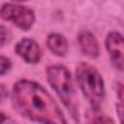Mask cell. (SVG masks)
I'll use <instances>...</instances> for the list:
<instances>
[{
	"label": "cell",
	"instance_id": "obj_1",
	"mask_svg": "<svg viewBox=\"0 0 124 124\" xmlns=\"http://www.w3.org/2000/svg\"><path fill=\"white\" fill-rule=\"evenodd\" d=\"M12 104L21 115L31 121L66 123V117L58 104L38 82L29 79L18 80L12 89Z\"/></svg>",
	"mask_w": 124,
	"mask_h": 124
},
{
	"label": "cell",
	"instance_id": "obj_2",
	"mask_svg": "<svg viewBox=\"0 0 124 124\" xmlns=\"http://www.w3.org/2000/svg\"><path fill=\"white\" fill-rule=\"evenodd\" d=\"M76 82L91 108L98 112L105 99V83L98 69L89 63H79L76 67Z\"/></svg>",
	"mask_w": 124,
	"mask_h": 124
},
{
	"label": "cell",
	"instance_id": "obj_3",
	"mask_svg": "<svg viewBox=\"0 0 124 124\" xmlns=\"http://www.w3.org/2000/svg\"><path fill=\"white\" fill-rule=\"evenodd\" d=\"M47 80L50 86L55 91L60 101L66 105L70 115L75 121H78V101H76V91L73 85V78L63 64H51L47 67Z\"/></svg>",
	"mask_w": 124,
	"mask_h": 124
},
{
	"label": "cell",
	"instance_id": "obj_4",
	"mask_svg": "<svg viewBox=\"0 0 124 124\" xmlns=\"http://www.w3.org/2000/svg\"><path fill=\"white\" fill-rule=\"evenodd\" d=\"M0 18L6 22L13 23L22 31H29L35 23V12L26 6L5 3L0 8Z\"/></svg>",
	"mask_w": 124,
	"mask_h": 124
},
{
	"label": "cell",
	"instance_id": "obj_5",
	"mask_svg": "<svg viewBox=\"0 0 124 124\" xmlns=\"http://www.w3.org/2000/svg\"><path fill=\"white\" fill-rule=\"evenodd\" d=\"M123 44L124 38L118 31H112L107 35L105 47L109 54V60L117 70H123Z\"/></svg>",
	"mask_w": 124,
	"mask_h": 124
},
{
	"label": "cell",
	"instance_id": "obj_6",
	"mask_svg": "<svg viewBox=\"0 0 124 124\" xmlns=\"http://www.w3.org/2000/svg\"><path fill=\"white\" fill-rule=\"evenodd\" d=\"M15 53L29 64L39 63V60L42 57V51H41L39 44L32 38H22L15 45Z\"/></svg>",
	"mask_w": 124,
	"mask_h": 124
},
{
	"label": "cell",
	"instance_id": "obj_7",
	"mask_svg": "<svg viewBox=\"0 0 124 124\" xmlns=\"http://www.w3.org/2000/svg\"><path fill=\"white\" fill-rule=\"evenodd\" d=\"M78 42H79V47H80V51L91 57V58H96L99 55V44H98V39L95 38V35L91 32V31H80L79 35H78Z\"/></svg>",
	"mask_w": 124,
	"mask_h": 124
},
{
	"label": "cell",
	"instance_id": "obj_8",
	"mask_svg": "<svg viewBox=\"0 0 124 124\" xmlns=\"http://www.w3.org/2000/svg\"><path fill=\"white\" fill-rule=\"evenodd\" d=\"M47 47L54 55H58V57H64L69 51L67 38L58 32H51L47 37Z\"/></svg>",
	"mask_w": 124,
	"mask_h": 124
},
{
	"label": "cell",
	"instance_id": "obj_9",
	"mask_svg": "<svg viewBox=\"0 0 124 124\" xmlns=\"http://www.w3.org/2000/svg\"><path fill=\"white\" fill-rule=\"evenodd\" d=\"M123 83L118 82L117 83V112H118V117H120V121L124 120V115H123Z\"/></svg>",
	"mask_w": 124,
	"mask_h": 124
},
{
	"label": "cell",
	"instance_id": "obj_10",
	"mask_svg": "<svg viewBox=\"0 0 124 124\" xmlns=\"http://www.w3.org/2000/svg\"><path fill=\"white\" fill-rule=\"evenodd\" d=\"M12 39V32L9 28L0 25V48H3L6 44H9Z\"/></svg>",
	"mask_w": 124,
	"mask_h": 124
},
{
	"label": "cell",
	"instance_id": "obj_11",
	"mask_svg": "<svg viewBox=\"0 0 124 124\" xmlns=\"http://www.w3.org/2000/svg\"><path fill=\"white\" fill-rule=\"evenodd\" d=\"M12 67V60L5 57V55H0V76L8 73Z\"/></svg>",
	"mask_w": 124,
	"mask_h": 124
},
{
	"label": "cell",
	"instance_id": "obj_12",
	"mask_svg": "<svg viewBox=\"0 0 124 124\" xmlns=\"http://www.w3.org/2000/svg\"><path fill=\"white\" fill-rule=\"evenodd\" d=\"M8 95H9V92H8V86L3 85V83H0V102H2L3 99H6Z\"/></svg>",
	"mask_w": 124,
	"mask_h": 124
},
{
	"label": "cell",
	"instance_id": "obj_13",
	"mask_svg": "<svg viewBox=\"0 0 124 124\" xmlns=\"http://www.w3.org/2000/svg\"><path fill=\"white\" fill-rule=\"evenodd\" d=\"M9 118H8V115H5L3 112H0V123H5V121H8Z\"/></svg>",
	"mask_w": 124,
	"mask_h": 124
},
{
	"label": "cell",
	"instance_id": "obj_14",
	"mask_svg": "<svg viewBox=\"0 0 124 124\" xmlns=\"http://www.w3.org/2000/svg\"><path fill=\"white\" fill-rule=\"evenodd\" d=\"M13 2H18V3H21V2H26V0H13Z\"/></svg>",
	"mask_w": 124,
	"mask_h": 124
}]
</instances>
